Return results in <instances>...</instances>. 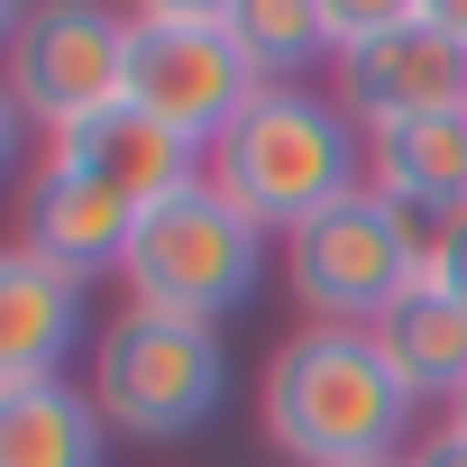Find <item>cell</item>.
Instances as JSON below:
<instances>
[{
	"instance_id": "6da1fadb",
	"label": "cell",
	"mask_w": 467,
	"mask_h": 467,
	"mask_svg": "<svg viewBox=\"0 0 467 467\" xmlns=\"http://www.w3.org/2000/svg\"><path fill=\"white\" fill-rule=\"evenodd\" d=\"M266 440L294 467H367V458H403L412 431V385L385 367L376 330H339V321H303L257 385Z\"/></svg>"
},
{
	"instance_id": "7a4b0ae2",
	"label": "cell",
	"mask_w": 467,
	"mask_h": 467,
	"mask_svg": "<svg viewBox=\"0 0 467 467\" xmlns=\"http://www.w3.org/2000/svg\"><path fill=\"white\" fill-rule=\"evenodd\" d=\"M211 183L239 202L257 229L294 239L303 220H321L348 192H367V129L330 92H312V83L257 92L239 119H229V138L211 147Z\"/></svg>"
},
{
	"instance_id": "3957f363",
	"label": "cell",
	"mask_w": 467,
	"mask_h": 467,
	"mask_svg": "<svg viewBox=\"0 0 467 467\" xmlns=\"http://www.w3.org/2000/svg\"><path fill=\"white\" fill-rule=\"evenodd\" d=\"M266 248H275V229H257L239 202L202 174L192 192H174V202H156L138 220L119 285L147 312H174V321H211L220 330V312H239L266 285Z\"/></svg>"
},
{
	"instance_id": "277c9868",
	"label": "cell",
	"mask_w": 467,
	"mask_h": 467,
	"mask_svg": "<svg viewBox=\"0 0 467 467\" xmlns=\"http://www.w3.org/2000/svg\"><path fill=\"white\" fill-rule=\"evenodd\" d=\"M83 385L119 440H192L229 394V348L211 321H174V312L129 303L101 321Z\"/></svg>"
},
{
	"instance_id": "5b68a950",
	"label": "cell",
	"mask_w": 467,
	"mask_h": 467,
	"mask_svg": "<svg viewBox=\"0 0 467 467\" xmlns=\"http://www.w3.org/2000/svg\"><path fill=\"white\" fill-rule=\"evenodd\" d=\"M431 275V248L421 229L385 202V192H348L339 211L303 220L285 239V285L312 321H339V330H367L376 312H394L412 285Z\"/></svg>"
},
{
	"instance_id": "8992f818",
	"label": "cell",
	"mask_w": 467,
	"mask_h": 467,
	"mask_svg": "<svg viewBox=\"0 0 467 467\" xmlns=\"http://www.w3.org/2000/svg\"><path fill=\"white\" fill-rule=\"evenodd\" d=\"M129 28L110 0H28L10 28V101L47 138L129 101Z\"/></svg>"
},
{
	"instance_id": "52a82bcc",
	"label": "cell",
	"mask_w": 467,
	"mask_h": 467,
	"mask_svg": "<svg viewBox=\"0 0 467 467\" xmlns=\"http://www.w3.org/2000/svg\"><path fill=\"white\" fill-rule=\"evenodd\" d=\"M129 101L211 156V147L229 138V119L257 101V74L239 65V47H229L220 28L138 19V28H129Z\"/></svg>"
},
{
	"instance_id": "ba28073f",
	"label": "cell",
	"mask_w": 467,
	"mask_h": 467,
	"mask_svg": "<svg viewBox=\"0 0 467 467\" xmlns=\"http://www.w3.org/2000/svg\"><path fill=\"white\" fill-rule=\"evenodd\" d=\"M330 101H339L367 138L394 129V119L467 110V47H449L431 19L385 28V37H358V47H339V65H330Z\"/></svg>"
},
{
	"instance_id": "9c48e42d",
	"label": "cell",
	"mask_w": 467,
	"mask_h": 467,
	"mask_svg": "<svg viewBox=\"0 0 467 467\" xmlns=\"http://www.w3.org/2000/svg\"><path fill=\"white\" fill-rule=\"evenodd\" d=\"M129 239H138V211L119 192H101L92 174H74L56 156L28 165V183H19V257L92 285V275H119L129 266Z\"/></svg>"
},
{
	"instance_id": "30bf717a",
	"label": "cell",
	"mask_w": 467,
	"mask_h": 467,
	"mask_svg": "<svg viewBox=\"0 0 467 467\" xmlns=\"http://www.w3.org/2000/svg\"><path fill=\"white\" fill-rule=\"evenodd\" d=\"M47 156H56V165H74V174H92L101 192H119L138 220H147L156 202H174V192H192V183L211 174V156H202L192 138H174L165 119H147L138 101H119V110H101V119H83V129L47 138Z\"/></svg>"
},
{
	"instance_id": "8fae6325",
	"label": "cell",
	"mask_w": 467,
	"mask_h": 467,
	"mask_svg": "<svg viewBox=\"0 0 467 467\" xmlns=\"http://www.w3.org/2000/svg\"><path fill=\"white\" fill-rule=\"evenodd\" d=\"M367 192H385L421 248L440 257V239L467 220V110H431V119H394L367 138Z\"/></svg>"
},
{
	"instance_id": "7c38bea8",
	"label": "cell",
	"mask_w": 467,
	"mask_h": 467,
	"mask_svg": "<svg viewBox=\"0 0 467 467\" xmlns=\"http://www.w3.org/2000/svg\"><path fill=\"white\" fill-rule=\"evenodd\" d=\"M83 339H101L83 285L10 248V257H0V394L65 385V367H74Z\"/></svg>"
},
{
	"instance_id": "4fadbf2b",
	"label": "cell",
	"mask_w": 467,
	"mask_h": 467,
	"mask_svg": "<svg viewBox=\"0 0 467 467\" xmlns=\"http://www.w3.org/2000/svg\"><path fill=\"white\" fill-rule=\"evenodd\" d=\"M376 330V348H385V367L412 385V403H458L467 394V303L440 285V275H421L394 312H376L367 321Z\"/></svg>"
},
{
	"instance_id": "5bb4252c",
	"label": "cell",
	"mask_w": 467,
	"mask_h": 467,
	"mask_svg": "<svg viewBox=\"0 0 467 467\" xmlns=\"http://www.w3.org/2000/svg\"><path fill=\"white\" fill-rule=\"evenodd\" d=\"M0 467H110V421L92 385L0 394Z\"/></svg>"
},
{
	"instance_id": "9a60e30c",
	"label": "cell",
	"mask_w": 467,
	"mask_h": 467,
	"mask_svg": "<svg viewBox=\"0 0 467 467\" xmlns=\"http://www.w3.org/2000/svg\"><path fill=\"white\" fill-rule=\"evenodd\" d=\"M220 37L239 47V65L257 74V92H294L312 65H339V37L321 19V0H239Z\"/></svg>"
},
{
	"instance_id": "2e32d148",
	"label": "cell",
	"mask_w": 467,
	"mask_h": 467,
	"mask_svg": "<svg viewBox=\"0 0 467 467\" xmlns=\"http://www.w3.org/2000/svg\"><path fill=\"white\" fill-rule=\"evenodd\" d=\"M321 19H330V37H339V47H358V37L412 28V19H421V0H321Z\"/></svg>"
},
{
	"instance_id": "e0dca14e",
	"label": "cell",
	"mask_w": 467,
	"mask_h": 467,
	"mask_svg": "<svg viewBox=\"0 0 467 467\" xmlns=\"http://www.w3.org/2000/svg\"><path fill=\"white\" fill-rule=\"evenodd\" d=\"M239 0H138V19H165V28H229Z\"/></svg>"
},
{
	"instance_id": "ac0fdd59",
	"label": "cell",
	"mask_w": 467,
	"mask_h": 467,
	"mask_svg": "<svg viewBox=\"0 0 467 467\" xmlns=\"http://www.w3.org/2000/svg\"><path fill=\"white\" fill-rule=\"evenodd\" d=\"M403 458H412V467H467V431H449V421H440V431H431V440H412Z\"/></svg>"
},
{
	"instance_id": "d6986e66",
	"label": "cell",
	"mask_w": 467,
	"mask_h": 467,
	"mask_svg": "<svg viewBox=\"0 0 467 467\" xmlns=\"http://www.w3.org/2000/svg\"><path fill=\"white\" fill-rule=\"evenodd\" d=\"M431 275H440V285H449V294L467 303V220H458L449 239H440V257H431Z\"/></svg>"
},
{
	"instance_id": "ffe728a7",
	"label": "cell",
	"mask_w": 467,
	"mask_h": 467,
	"mask_svg": "<svg viewBox=\"0 0 467 467\" xmlns=\"http://www.w3.org/2000/svg\"><path fill=\"white\" fill-rule=\"evenodd\" d=\"M421 19H431L449 47H467V0H421Z\"/></svg>"
},
{
	"instance_id": "44dd1931",
	"label": "cell",
	"mask_w": 467,
	"mask_h": 467,
	"mask_svg": "<svg viewBox=\"0 0 467 467\" xmlns=\"http://www.w3.org/2000/svg\"><path fill=\"white\" fill-rule=\"evenodd\" d=\"M440 421H449V431H467V394H458V403H449V412H440Z\"/></svg>"
},
{
	"instance_id": "7402d4cb",
	"label": "cell",
	"mask_w": 467,
	"mask_h": 467,
	"mask_svg": "<svg viewBox=\"0 0 467 467\" xmlns=\"http://www.w3.org/2000/svg\"><path fill=\"white\" fill-rule=\"evenodd\" d=\"M367 467H412V458H367Z\"/></svg>"
}]
</instances>
